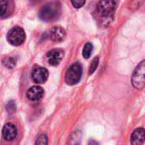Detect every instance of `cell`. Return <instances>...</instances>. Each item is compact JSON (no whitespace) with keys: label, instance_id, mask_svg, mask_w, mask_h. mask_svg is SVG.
<instances>
[{"label":"cell","instance_id":"1","mask_svg":"<svg viewBox=\"0 0 145 145\" xmlns=\"http://www.w3.org/2000/svg\"><path fill=\"white\" fill-rule=\"evenodd\" d=\"M61 14V4L54 1L45 4L39 12V18L43 21H52L59 18Z\"/></svg>","mask_w":145,"mask_h":145},{"label":"cell","instance_id":"2","mask_svg":"<svg viewBox=\"0 0 145 145\" xmlns=\"http://www.w3.org/2000/svg\"><path fill=\"white\" fill-rule=\"evenodd\" d=\"M118 0H100L97 6V12L103 20H110L118 6Z\"/></svg>","mask_w":145,"mask_h":145},{"label":"cell","instance_id":"3","mask_svg":"<svg viewBox=\"0 0 145 145\" xmlns=\"http://www.w3.org/2000/svg\"><path fill=\"white\" fill-rule=\"evenodd\" d=\"M82 75V67L79 63H74L69 67L65 74V82L68 85H75L81 80Z\"/></svg>","mask_w":145,"mask_h":145},{"label":"cell","instance_id":"4","mask_svg":"<svg viewBox=\"0 0 145 145\" xmlns=\"http://www.w3.org/2000/svg\"><path fill=\"white\" fill-rule=\"evenodd\" d=\"M7 40L11 45L20 46L25 40V33L21 27L14 26L8 32Z\"/></svg>","mask_w":145,"mask_h":145},{"label":"cell","instance_id":"5","mask_svg":"<svg viewBox=\"0 0 145 145\" xmlns=\"http://www.w3.org/2000/svg\"><path fill=\"white\" fill-rule=\"evenodd\" d=\"M145 61L143 60L135 69L132 76V83L133 87L137 89H142L144 88L145 79Z\"/></svg>","mask_w":145,"mask_h":145},{"label":"cell","instance_id":"6","mask_svg":"<svg viewBox=\"0 0 145 145\" xmlns=\"http://www.w3.org/2000/svg\"><path fill=\"white\" fill-rule=\"evenodd\" d=\"M65 52L60 48H54L47 53V61L50 65H58L63 59Z\"/></svg>","mask_w":145,"mask_h":145},{"label":"cell","instance_id":"7","mask_svg":"<svg viewBox=\"0 0 145 145\" xmlns=\"http://www.w3.org/2000/svg\"><path fill=\"white\" fill-rule=\"evenodd\" d=\"M32 80L37 84H42L44 83L48 77V71L46 68L37 66L33 69L31 73Z\"/></svg>","mask_w":145,"mask_h":145},{"label":"cell","instance_id":"8","mask_svg":"<svg viewBox=\"0 0 145 145\" xmlns=\"http://www.w3.org/2000/svg\"><path fill=\"white\" fill-rule=\"evenodd\" d=\"M44 90L40 86H33L30 88L26 92V96L31 101H37L42 98Z\"/></svg>","mask_w":145,"mask_h":145},{"label":"cell","instance_id":"9","mask_svg":"<svg viewBox=\"0 0 145 145\" xmlns=\"http://www.w3.org/2000/svg\"><path fill=\"white\" fill-rule=\"evenodd\" d=\"M3 137L7 141L14 140L17 136V128L12 123H7L3 128Z\"/></svg>","mask_w":145,"mask_h":145},{"label":"cell","instance_id":"10","mask_svg":"<svg viewBox=\"0 0 145 145\" xmlns=\"http://www.w3.org/2000/svg\"><path fill=\"white\" fill-rule=\"evenodd\" d=\"M49 37L54 42H62L65 39L66 37V32L65 31L60 27V26H54L50 30L49 32Z\"/></svg>","mask_w":145,"mask_h":145},{"label":"cell","instance_id":"11","mask_svg":"<svg viewBox=\"0 0 145 145\" xmlns=\"http://www.w3.org/2000/svg\"><path fill=\"white\" fill-rule=\"evenodd\" d=\"M144 129L138 128L136 129L131 136V143L134 145L144 144Z\"/></svg>","mask_w":145,"mask_h":145},{"label":"cell","instance_id":"12","mask_svg":"<svg viewBox=\"0 0 145 145\" xmlns=\"http://www.w3.org/2000/svg\"><path fill=\"white\" fill-rule=\"evenodd\" d=\"M8 10V2L7 0L0 1V18L4 17Z\"/></svg>","mask_w":145,"mask_h":145},{"label":"cell","instance_id":"13","mask_svg":"<svg viewBox=\"0 0 145 145\" xmlns=\"http://www.w3.org/2000/svg\"><path fill=\"white\" fill-rule=\"evenodd\" d=\"M93 51V44L91 42H87L85 44V46L83 47V50H82V56L85 59H88L92 54Z\"/></svg>","mask_w":145,"mask_h":145},{"label":"cell","instance_id":"14","mask_svg":"<svg viewBox=\"0 0 145 145\" xmlns=\"http://www.w3.org/2000/svg\"><path fill=\"white\" fill-rule=\"evenodd\" d=\"M3 65H4L7 68L11 69V68L14 67V65H15V64H16V61H15V59H14V58H12V57H8V58H5V59L3 60Z\"/></svg>","mask_w":145,"mask_h":145},{"label":"cell","instance_id":"15","mask_svg":"<svg viewBox=\"0 0 145 145\" xmlns=\"http://www.w3.org/2000/svg\"><path fill=\"white\" fill-rule=\"evenodd\" d=\"M99 57H95V58L93 59V61H92V63H91V65H90V67H89V71H88V74H89V75H92V74L96 71V69H97V67H98V65H99Z\"/></svg>","mask_w":145,"mask_h":145},{"label":"cell","instance_id":"16","mask_svg":"<svg viewBox=\"0 0 145 145\" xmlns=\"http://www.w3.org/2000/svg\"><path fill=\"white\" fill-rule=\"evenodd\" d=\"M48 144V137H47V135L46 134H42V135H40L38 138H37V141H36V144Z\"/></svg>","mask_w":145,"mask_h":145},{"label":"cell","instance_id":"17","mask_svg":"<svg viewBox=\"0 0 145 145\" xmlns=\"http://www.w3.org/2000/svg\"><path fill=\"white\" fill-rule=\"evenodd\" d=\"M85 3H86V0H71V3L76 8H82V6H84Z\"/></svg>","mask_w":145,"mask_h":145}]
</instances>
